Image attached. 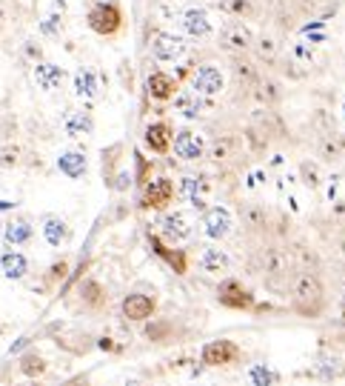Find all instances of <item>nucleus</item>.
<instances>
[{"instance_id":"obj_1","label":"nucleus","mask_w":345,"mask_h":386,"mask_svg":"<svg viewBox=\"0 0 345 386\" xmlns=\"http://www.w3.org/2000/svg\"><path fill=\"white\" fill-rule=\"evenodd\" d=\"M328 306V292L317 272H300L291 281V309L302 318H320Z\"/></svg>"},{"instance_id":"obj_2","label":"nucleus","mask_w":345,"mask_h":386,"mask_svg":"<svg viewBox=\"0 0 345 386\" xmlns=\"http://www.w3.org/2000/svg\"><path fill=\"white\" fill-rule=\"evenodd\" d=\"M254 272L263 275V281L274 283V281H282L291 275V266H294V258L286 246H277V244H268L263 249H257L254 255Z\"/></svg>"},{"instance_id":"obj_3","label":"nucleus","mask_w":345,"mask_h":386,"mask_svg":"<svg viewBox=\"0 0 345 386\" xmlns=\"http://www.w3.org/2000/svg\"><path fill=\"white\" fill-rule=\"evenodd\" d=\"M123 9L120 3H114V0H109V3H94L89 9V29L94 35H100V38H114L123 32Z\"/></svg>"},{"instance_id":"obj_4","label":"nucleus","mask_w":345,"mask_h":386,"mask_svg":"<svg viewBox=\"0 0 345 386\" xmlns=\"http://www.w3.org/2000/svg\"><path fill=\"white\" fill-rule=\"evenodd\" d=\"M243 358V349L234 343V341H226V338H220V341H208L200 352V364L208 366V369H223V366H234L240 364Z\"/></svg>"},{"instance_id":"obj_5","label":"nucleus","mask_w":345,"mask_h":386,"mask_svg":"<svg viewBox=\"0 0 345 386\" xmlns=\"http://www.w3.org/2000/svg\"><path fill=\"white\" fill-rule=\"evenodd\" d=\"M217 304L226 309H234V312H251L254 309V292L234 278H226L217 286Z\"/></svg>"},{"instance_id":"obj_6","label":"nucleus","mask_w":345,"mask_h":386,"mask_svg":"<svg viewBox=\"0 0 345 386\" xmlns=\"http://www.w3.org/2000/svg\"><path fill=\"white\" fill-rule=\"evenodd\" d=\"M206 152H208V143L194 129H180V132H174V155L180 161L194 163V161L206 158Z\"/></svg>"},{"instance_id":"obj_7","label":"nucleus","mask_w":345,"mask_h":386,"mask_svg":"<svg viewBox=\"0 0 345 386\" xmlns=\"http://www.w3.org/2000/svg\"><path fill=\"white\" fill-rule=\"evenodd\" d=\"M120 312L125 320H135V323H143L148 318H154L157 312V298L154 295H143V292H129L120 304Z\"/></svg>"},{"instance_id":"obj_8","label":"nucleus","mask_w":345,"mask_h":386,"mask_svg":"<svg viewBox=\"0 0 345 386\" xmlns=\"http://www.w3.org/2000/svg\"><path fill=\"white\" fill-rule=\"evenodd\" d=\"M240 223H243V229L245 232H251V235H266L268 229H271V212L266 209L263 203H257V200H245V203H240Z\"/></svg>"},{"instance_id":"obj_9","label":"nucleus","mask_w":345,"mask_h":386,"mask_svg":"<svg viewBox=\"0 0 345 386\" xmlns=\"http://www.w3.org/2000/svg\"><path fill=\"white\" fill-rule=\"evenodd\" d=\"M174 198H177V186H174L171 177H157V181L146 184L143 206L146 209H166L169 203H174Z\"/></svg>"},{"instance_id":"obj_10","label":"nucleus","mask_w":345,"mask_h":386,"mask_svg":"<svg viewBox=\"0 0 345 386\" xmlns=\"http://www.w3.org/2000/svg\"><path fill=\"white\" fill-rule=\"evenodd\" d=\"M185 49H188L185 38L171 35V32H157V35L151 38V54L157 57V61H163V64L180 61V57L185 54Z\"/></svg>"},{"instance_id":"obj_11","label":"nucleus","mask_w":345,"mask_h":386,"mask_svg":"<svg viewBox=\"0 0 345 386\" xmlns=\"http://www.w3.org/2000/svg\"><path fill=\"white\" fill-rule=\"evenodd\" d=\"M254 46V32L245 23H229L223 32H220V49H226L231 54H243Z\"/></svg>"},{"instance_id":"obj_12","label":"nucleus","mask_w":345,"mask_h":386,"mask_svg":"<svg viewBox=\"0 0 345 386\" xmlns=\"http://www.w3.org/2000/svg\"><path fill=\"white\" fill-rule=\"evenodd\" d=\"M192 89H194V92H200V95H206V98H214V95H220L226 89V77H223V72H220L217 66L206 64V66H200L192 75Z\"/></svg>"},{"instance_id":"obj_13","label":"nucleus","mask_w":345,"mask_h":386,"mask_svg":"<svg viewBox=\"0 0 345 386\" xmlns=\"http://www.w3.org/2000/svg\"><path fill=\"white\" fill-rule=\"evenodd\" d=\"M234 226V215L226 209V206H211V209H206L203 215V232L208 237H214V241H223V237H229Z\"/></svg>"},{"instance_id":"obj_14","label":"nucleus","mask_w":345,"mask_h":386,"mask_svg":"<svg viewBox=\"0 0 345 386\" xmlns=\"http://www.w3.org/2000/svg\"><path fill=\"white\" fill-rule=\"evenodd\" d=\"M171 140H174V129L169 121H157V124H148L146 132H143V143L146 149H151L154 155H166L171 149Z\"/></svg>"},{"instance_id":"obj_15","label":"nucleus","mask_w":345,"mask_h":386,"mask_svg":"<svg viewBox=\"0 0 345 386\" xmlns=\"http://www.w3.org/2000/svg\"><path fill=\"white\" fill-rule=\"evenodd\" d=\"M308 378H317V380H342L345 378V361L339 358L337 352H323L317 364L308 369Z\"/></svg>"},{"instance_id":"obj_16","label":"nucleus","mask_w":345,"mask_h":386,"mask_svg":"<svg viewBox=\"0 0 345 386\" xmlns=\"http://www.w3.org/2000/svg\"><path fill=\"white\" fill-rule=\"evenodd\" d=\"M146 89H148V95H151L154 101H174L177 92H180V80H177L174 75H169V72H160V69H157V72L148 75Z\"/></svg>"},{"instance_id":"obj_17","label":"nucleus","mask_w":345,"mask_h":386,"mask_svg":"<svg viewBox=\"0 0 345 386\" xmlns=\"http://www.w3.org/2000/svg\"><path fill=\"white\" fill-rule=\"evenodd\" d=\"M180 26H183V32L188 38H197V40H203V38H208L214 32V23H211V17H208L206 9H188V12H183Z\"/></svg>"},{"instance_id":"obj_18","label":"nucleus","mask_w":345,"mask_h":386,"mask_svg":"<svg viewBox=\"0 0 345 386\" xmlns=\"http://www.w3.org/2000/svg\"><path fill=\"white\" fill-rule=\"evenodd\" d=\"M160 232L169 244H183L192 237V223H188V218L183 212H166L160 218Z\"/></svg>"},{"instance_id":"obj_19","label":"nucleus","mask_w":345,"mask_h":386,"mask_svg":"<svg viewBox=\"0 0 345 386\" xmlns=\"http://www.w3.org/2000/svg\"><path fill=\"white\" fill-rule=\"evenodd\" d=\"M77 295H80L83 309H89V312H100V309H106V304H109V292H106V286L98 283V281H83V283L77 286Z\"/></svg>"},{"instance_id":"obj_20","label":"nucleus","mask_w":345,"mask_h":386,"mask_svg":"<svg viewBox=\"0 0 345 386\" xmlns=\"http://www.w3.org/2000/svg\"><path fill=\"white\" fill-rule=\"evenodd\" d=\"M54 343L60 349L72 352V355H86L91 346H98V341H94L91 335H86V332H80V329H60L54 335Z\"/></svg>"},{"instance_id":"obj_21","label":"nucleus","mask_w":345,"mask_h":386,"mask_svg":"<svg viewBox=\"0 0 345 386\" xmlns=\"http://www.w3.org/2000/svg\"><path fill=\"white\" fill-rule=\"evenodd\" d=\"M43 226V237H46V244L49 246H54V249H60L63 244H69V237H72V226L63 221L60 215H46L43 221H40Z\"/></svg>"},{"instance_id":"obj_22","label":"nucleus","mask_w":345,"mask_h":386,"mask_svg":"<svg viewBox=\"0 0 345 386\" xmlns=\"http://www.w3.org/2000/svg\"><path fill=\"white\" fill-rule=\"evenodd\" d=\"M317 155H320V161H325V163H334V161L345 158V135H339V132H334V129L323 132L320 140H317Z\"/></svg>"},{"instance_id":"obj_23","label":"nucleus","mask_w":345,"mask_h":386,"mask_svg":"<svg viewBox=\"0 0 345 386\" xmlns=\"http://www.w3.org/2000/svg\"><path fill=\"white\" fill-rule=\"evenodd\" d=\"M174 109H177L183 117H188V121H197L200 114H206V112L211 109V103H208L206 95H200V92H183V95L174 98Z\"/></svg>"},{"instance_id":"obj_24","label":"nucleus","mask_w":345,"mask_h":386,"mask_svg":"<svg viewBox=\"0 0 345 386\" xmlns=\"http://www.w3.org/2000/svg\"><path fill=\"white\" fill-rule=\"evenodd\" d=\"M200 269L208 275H226L231 269V258L226 255V249L220 246H206L200 252Z\"/></svg>"},{"instance_id":"obj_25","label":"nucleus","mask_w":345,"mask_h":386,"mask_svg":"<svg viewBox=\"0 0 345 386\" xmlns=\"http://www.w3.org/2000/svg\"><path fill=\"white\" fill-rule=\"evenodd\" d=\"M63 132L69 138H89L94 132V117L86 109H75L63 117Z\"/></svg>"},{"instance_id":"obj_26","label":"nucleus","mask_w":345,"mask_h":386,"mask_svg":"<svg viewBox=\"0 0 345 386\" xmlns=\"http://www.w3.org/2000/svg\"><path fill=\"white\" fill-rule=\"evenodd\" d=\"M0 272H3V278H9V281H23L29 275V258L23 252H15V249L3 252L0 255Z\"/></svg>"},{"instance_id":"obj_27","label":"nucleus","mask_w":345,"mask_h":386,"mask_svg":"<svg viewBox=\"0 0 345 386\" xmlns=\"http://www.w3.org/2000/svg\"><path fill=\"white\" fill-rule=\"evenodd\" d=\"M35 83L43 89V92H54L63 83V69L52 61H38L35 64Z\"/></svg>"},{"instance_id":"obj_28","label":"nucleus","mask_w":345,"mask_h":386,"mask_svg":"<svg viewBox=\"0 0 345 386\" xmlns=\"http://www.w3.org/2000/svg\"><path fill=\"white\" fill-rule=\"evenodd\" d=\"M57 169H60V175H66V177H72V181H77V177L86 175L89 163H86V155L83 152L66 149V152H60V158H57Z\"/></svg>"},{"instance_id":"obj_29","label":"nucleus","mask_w":345,"mask_h":386,"mask_svg":"<svg viewBox=\"0 0 345 386\" xmlns=\"http://www.w3.org/2000/svg\"><path fill=\"white\" fill-rule=\"evenodd\" d=\"M148 244H151V249L157 252V255H160L169 266H171V269L177 272V275H185V269H188V263H185V252L183 249H169L163 241H160V237H157V235H148Z\"/></svg>"},{"instance_id":"obj_30","label":"nucleus","mask_w":345,"mask_h":386,"mask_svg":"<svg viewBox=\"0 0 345 386\" xmlns=\"http://www.w3.org/2000/svg\"><path fill=\"white\" fill-rule=\"evenodd\" d=\"M75 95L80 101H98L100 98V80L91 69H77V75H75Z\"/></svg>"},{"instance_id":"obj_31","label":"nucleus","mask_w":345,"mask_h":386,"mask_svg":"<svg viewBox=\"0 0 345 386\" xmlns=\"http://www.w3.org/2000/svg\"><path fill=\"white\" fill-rule=\"evenodd\" d=\"M3 237H6V244L9 246H26L31 237H35V226H31L26 218H15L6 223L3 229Z\"/></svg>"},{"instance_id":"obj_32","label":"nucleus","mask_w":345,"mask_h":386,"mask_svg":"<svg viewBox=\"0 0 345 386\" xmlns=\"http://www.w3.org/2000/svg\"><path fill=\"white\" fill-rule=\"evenodd\" d=\"M200 189H203V177H194V175H185L180 186H177V195L185 198L188 203L194 206V209H206V200L200 198Z\"/></svg>"},{"instance_id":"obj_33","label":"nucleus","mask_w":345,"mask_h":386,"mask_svg":"<svg viewBox=\"0 0 345 386\" xmlns=\"http://www.w3.org/2000/svg\"><path fill=\"white\" fill-rule=\"evenodd\" d=\"M254 98H257V103H263V106L268 109V106L279 103V98H282V89H279V83H277V80L263 77V80H254Z\"/></svg>"},{"instance_id":"obj_34","label":"nucleus","mask_w":345,"mask_h":386,"mask_svg":"<svg viewBox=\"0 0 345 386\" xmlns=\"http://www.w3.org/2000/svg\"><path fill=\"white\" fill-rule=\"evenodd\" d=\"M17 369H20L26 378H40V375H46L49 361L43 358V355H38V352H26L23 358H20V364H17Z\"/></svg>"},{"instance_id":"obj_35","label":"nucleus","mask_w":345,"mask_h":386,"mask_svg":"<svg viewBox=\"0 0 345 386\" xmlns=\"http://www.w3.org/2000/svg\"><path fill=\"white\" fill-rule=\"evenodd\" d=\"M120 155H123V143H112L109 149H103V181L112 186V181L117 177V166H120Z\"/></svg>"},{"instance_id":"obj_36","label":"nucleus","mask_w":345,"mask_h":386,"mask_svg":"<svg viewBox=\"0 0 345 386\" xmlns=\"http://www.w3.org/2000/svg\"><path fill=\"white\" fill-rule=\"evenodd\" d=\"M248 380L254 383V386H274V383L282 380V375H279L277 369L266 366V364H254V366L248 369Z\"/></svg>"},{"instance_id":"obj_37","label":"nucleus","mask_w":345,"mask_h":386,"mask_svg":"<svg viewBox=\"0 0 345 386\" xmlns=\"http://www.w3.org/2000/svg\"><path fill=\"white\" fill-rule=\"evenodd\" d=\"M300 181H302V186H308V189H320V186H323V169H320V163L302 161V163H300Z\"/></svg>"},{"instance_id":"obj_38","label":"nucleus","mask_w":345,"mask_h":386,"mask_svg":"<svg viewBox=\"0 0 345 386\" xmlns=\"http://www.w3.org/2000/svg\"><path fill=\"white\" fill-rule=\"evenodd\" d=\"M146 338L154 341V343L171 341V323H169V320H151V323L146 326Z\"/></svg>"},{"instance_id":"obj_39","label":"nucleus","mask_w":345,"mask_h":386,"mask_svg":"<svg viewBox=\"0 0 345 386\" xmlns=\"http://www.w3.org/2000/svg\"><path fill=\"white\" fill-rule=\"evenodd\" d=\"M211 158L220 163V161H229V158H234V140L229 138V135H223V138H217L214 140V146H211Z\"/></svg>"},{"instance_id":"obj_40","label":"nucleus","mask_w":345,"mask_h":386,"mask_svg":"<svg viewBox=\"0 0 345 386\" xmlns=\"http://www.w3.org/2000/svg\"><path fill=\"white\" fill-rule=\"evenodd\" d=\"M223 9L234 17H248L254 15V6H251V0H223Z\"/></svg>"},{"instance_id":"obj_41","label":"nucleus","mask_w":345,"mask_h":386,"mask_svg":"<svg viewBox=\"0 0 345 386\" xmlns=\"http://www.w3.org/2000/svg\"><path fill=\"white\" fill-rule=\"evenodd\" d=\"M0 166H3V169L20 166V149H17V146H0Z\"/></svg>"},{"instance_id":"obj_42","label":"nucleus","mask_w":345,"mask_h":386,"mask_svg":"<svg viewBox=\"0 0 345 386\" xmlns=\"http://www.w3.org/2000/svg\"><path fill=\"white\" fill-rule=\"evenodd\" d=\"M254 49H257V54L263 57V61H274V57H277V40H271V38L254 40Z\"/></svg>"},{"instance_id":"obj_43","label":"nucleus","mask_w":345,"mask_h":386,"mask_svg":"<svg viewBox=\"0 0 345 386\" xmlns=\"http://www.w3.org/2000/svg\"><path fill=\"white\" fill-rule=\"evenodd\" d=\"M135 161H137V175H135V181H137L140 186H146V184L151 181V163H148L140 152H135Z\"/></svg>"},{"instance_id":"obj_44","label":"nucleus","mask_w":345,"mask_h":386,"mask_svg":"<svg viewBox=\"0 0 345 386\" xmlns=\"http://www.w3.org/2000/svg\"><path fill=\"white\" fill-rule=\"evenodd\" d=\"M234 75H237V80H245V83H254L257 80V69L251 66L248 61H237L234 64Z\"/></svg>"},{"instance_id":"obj_45","label":"nucleus","mask_w":345,"mask_h":386,"mask_svg":"<svg viewBox=\"0 0 345 386\" xmlns=\"http://www.w3.org/2000/svg\"><path fill=\"white\" fill-rule=\"evenodd\" d=\"M60 29H63V17H60V15H49V17L40 23V32L49 35V38L60 35Z\"/></svg>"},{"instance_id":"obj_46","label":"nucleus","mask_w":345,"mask_h":386,"mask_svg":"<svg viewBox=\"0 0 345 386\" xmlns=\"http://www.w3.org/2000/svg\"><path fill=\"white\" fill-rule=\"evenodd\" d=\"M66 272H69V260H57V263H52V269H49L46 281H49V283H57V281L66 278Z\"/></svg>"},{"instance_id":"obj_47","label":"nucleus","mask_w":345,"mask_h":386,"mask_svg":"<svg viewBox=\"0 0 345 386\" xmlns=\"http://www.w3.org/2000/svg\"><path fill=\"white\" fill-rule=\"evenodd\" d=\"M26 54H29L35 64H38V61H43V49H40L35 40H29V43H26Z\"/></svg>"},{"instance_id":"obj_48","label":"nucleus","mask_w":345,"mask_h":386,"mask_svg":"<svg viewBox=\"0 0 345 386\" xmlns=\"http://www.w3.org/2000/svg\"><path fill=\"white\" fill-rule=\"evenodd\" d=\"M294 57H300V61H308V64H311L314 52H311L308 46H302V43H300V46H294Z\"/></svg>"},{"instance_id":"obj_49","label":"nucleus","mask_w":345,"mask_h":386,"mask_svg":"<svg viewBox=\"0 0 345 386\" xmlns=\"http://www.w3.org/2000/svg\"><path fill=\"white\" fill-rule=\"evenodd\" d=\"M98 346H100V349H106V352H114V349H117L112 338H98Z\"/></svg>"},{"instance_id":"obj_50","label":"nucleus","mask_w":345,"mask_h":386,"mask_svg":"<svg viewBox=\"0 0 345 386\" xmlns=\"http://www.w3.org/2000/svg\"><path fill=\"white\" fill-rule=\"evenodd\" d=\"M339 306H345V281H342V286H339Z\"/></svg>"},{"instance_id":"obj_51","label":"nucleus","mask_w":345,"mask_h":386,"mask_svg":"<svg viewBox=\"0 0 345 386\" xmlns=\"http://www.w3.org/2000/svg\"><path fill=\"white\" fill-rule=\"evenodd\" d=\"M339 255H342V258H345V235H342V237H339Z\"/></svg>"},{"instance_id":"obj_52","label":"nucleus","mask_w":345,"mask_h":386,"mask_svg":"<svg viewBox=\"0 0 345 386\" xmlns=\"http://www.w3.org/2000/svg\"><path fill=\"white\" fill-rule=\"evenodd\" d=\"M3 26H6V20H3V12H0V35H3Z\"/></svg>"}]
</instances>
